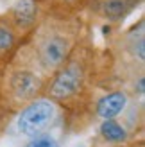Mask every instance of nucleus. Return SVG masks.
Masks as SVG:
<instances>
[{
  "instance_id": "obj_1",
  "label": "nucleus",
  "mask_w": 145,
  "mask_h": 147,
  "mask_svg": "<svg viewBox=\"0 0 145 147\" xmlns=\"http://www.w3.org/2000/svg\"><path fill=\"white\" fill-rule=\"evenodd\" d=\"M79 31V24L68 13L54 11L40 18L36 27L27 34V43L23 47L36 67L50 77L75 49Z\"/></svg>"
},
{
  "instance_id": "obj_2",
  "label": "nucleus",
  "mask_w": 145,
  "mask_h": 147,
  "mask_svg": "<svg viewBox=\"0 0 145 147\" xmlns=\"http://www.w3.org/2000/svg\"><path fill=\"white\" fill-rule=\"evenodd\" d=\"M48 77L43 74L25 47L14 50L0 77V99L11 109H21L43 95Z\"/></svg>"
},
{
  "instance_id": "obj_3",
  "label": "nucleus",
  "mask_w": 145,
  "mask_h": 147,
  "mask_svg": "<svg viewBox=\"0 0 145 147\" xmlns=\"http://www.w3.org/2000/svg\"><path fill=\"white\" fill-rule=\"evenodd\" d=\"M91 68L93 57L90 50L81 45H75L66 61L48 77L43 97L54 100L56 104H70L77 100L88 90Z\"/></svg>"
},
{
  "instance_id": "obj_4",
  "label": "nucleus",
  "mask_w": 145,
  "mask_h": 147,
  "mask_svg": "<svg viewBox=\"0 0 145 147\" xmlns=\"http://www.w3.org/2000/svg\"><path fill=\"white\" fill-rule=\"evenodd\" d=\"M57 104L47 97H38L31 100L20 109V115L16 119V127L25 136H41L57 119Z\"/></svg>"
},
{
  "instance_id": "obj_5",
  "label": "nucleus",
  "mask_w": 145,
  "mask_h": 147,
  "mask_svg": "<svg viewBox=\"0 0 145 147\" xmlns=\"http://www.w3.org/2000/svg\"><path fill=\"white\" fill-rule=\"evenodd\" d=\"M18 36H27L41 18L40 0H16L4 14Z\"/></svg>"
},
{
  "instance_id": "obj_6",
  "label": "nucleus",
  "mask_w": 145,
  "mask_h": 147,
  "mask_svg": "<svg viewBox=\"0 0 145 147\" xmlns=\"http://www.w3.org/2000/svg\"><path fill=\"white\" fill-rule=\"evenodd\" d=\"M118 50H120V63L122 68L127 70L131 67L133 70H136V65L138 68L143 70V61H145V34H143V20H140L138 29L133 27L129 32H126L120 38L118 43Z\"/></svg>"
},
{
  "instance_id": "obj_7",
  "label": "nucleus",
  "mask_w": 145,
  "mask_h": 147,
  "mask_svg": "<svg viewBox=\"0 0 145 147\" xmlns=\"http://www.w3.org/2000/svg\"><path fill=\"white\" fill-rule=\"evenodd\" d=\"M142 0H91L95 4V13L109 24H118L131 13Z\"/></svg>"
},
{
  "instance_id": "obj_8",
  "label": "nucleus",
  "mask_w": 145,
  "mask_h": 147,
  "mask_svg": "<svg viewBox=\"0 0 145 147\" xmlns=\"http://www.w3.org/2000/svg\"><path fill=\"white\" fill-rule=\"evenodd\" d=\"M127 102H129V97L124 90H113L109 93L102 95L95 102V115L100 120L115 119L117 115H120L126 109Z\"/></svg>"
},
{
  "instance_id": "obj_9",
  "label": "nucleus",
  "mask_w": 145,
  "mask_h": 147,
  "mask_svg": "<svg viewBox=\"0 0 145 147\" xmlns=\"http://www.w3.org/2000/svg\"><path fill=\"white\" fill-rule=\"evenodd\" d=\"M20 40V36L16 34V31L11 27V24L7 22L5 16H0V65L5 63V59H11V56L16 50V43Z\"/></svg>"
},
{
  "instance_id": "obj_10",
  "label": "nucleus",
  "mask_w": 145,
  "mask_h": 147,
  "mask_svg": "<svg viewBox=\"0 0 145 147\" xmlns=\"http://www.w3.org/2000/svg\"><path fill=\"white\" fill-rule=\"evenodd\" d=\"M100 136L104 140L111 142V144H120L127 138V131L122 126L118 120L109 119V120H102V126H100Z\"/></svg>"
},
{
  "instance_id": "obj_11",
  "label": "nucleus",
  "mask_w": 145,
  "mask_h": 147,
  "mask_svg": "<svg viewBox=\"0 0 145 147\" xmlns=\"http://www.w3.org/2000/svg\"><path fill=\"white\" fill-rule=\"evenodd\" d=\"M57 2L61 4V7L57 11H61V13H72V11H77V9H81L83 5H86L90 2V0H57Z\"/></svg>"
},
{
  "instance_id": "obj_12",
  "label": "nucleus",
  "mask_w": 145,
  "mask_h": 147,
  "mask_svg": "<svg viewBox=\"0 0 145 147\" xmlns=\"http://www.w3.org/2000/svg\"><path fill=\"white\" fill-rule=\"evenodd\" d=\"M25 147H59V144H57L52 136H43L41 135V136L32 138Z\"/></svg>"
},
{
  "instance_id": "obj_13",
  "label": "nucleus",
  "mask_w": 145,
  "mask_h": 147,
  "mask_svg": "<svg viewBox=\"0 0 145 147\" xmlns=\"http://www.w3.org/2000/svg\"><path fill=\"white\" fill-rule=\"evenodd\" d=\"M133 147H143V145H142V144H140V145H133Z\"/></svg>"
}]
</instances>
